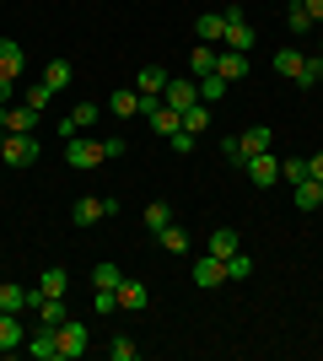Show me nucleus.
I'll return each mask as SVG.
<instances>
[{"mask_svg": "<svg viewBox=\"0 0 323 361\" xmlns=\"http://www.w3.org/2000/svg\"><path fill=\"white\" fill-rule=\"evenodd\" d=\"M221 16H227V38H221V49H237V54H248V49H253V27H248L243 6H221Z\"/></svg>", "mask_w": 323, "mask_h": 361, "instance_id": "f257e3e1", "label": "nucleus"}, {"mask_svg": "<svg viewBox=\"0 0 323 361\" xmlns=\"http://www.w3.org/2000/svg\"><path fill=\"white\" fill-rule=\"evenodd\" d=\"M54 334H60V361H81V356H87V340H92V334H87L81 318H65Z\"/></svg>", "mask_w": 323, "mask_h": 361, "instance_id": "f03ea898", "label": "nucleus"}, {"mask_svg": "<svg viewBox=\"0 0 323 361\" xmlns=\"http://www.w3.org/2000/svg\"><path fill=\"white\" fill-rule=\"evenodd\" d=\"M243 173L253 178V189H275V183H280V157H275V151H259V157H248V162H243Z\"/></svg>", "mask_w": 323, "mask_h": 361, "instance_id": "7ed1b4c3", "label": "nucleus"}, {"mask_svg": "<svg viewBox=\"0 0 323 361\" xmlns=\"http://www.w3.org/2000/svg\"><path fill=\"white\" fill-rule=\"evenodd\" d=\"M65 162H70V167H81V173H92V167H103L108 157H103V146H97V140L76 135V140H65Z\"/></svg>", "mask_w": 323, "mask_h": 361, "instance_id": "20e7f679", "label": "nucleus"}, {"mask_svg": "<svg viewBox=\"0 0 323 361\" xmlns=\"http://www.w3.org/2000/svg\"><path fill=\"white\" fill-rule=\"evenodd\" d=\"M162 103H167L172 114H189V108L200 103V81H194V75H178V81H167V92H162Z\"/></svg>", "mask_w": 323, "mask_h": 361, "instance_id": "39448f33", "label": "nucleus"}, {"mask_svg": "<svg viewBox=\"0 0 323 361\" xmlns=\"http://www.w3.org/2000/svg\"><path fill=\"white\" fill-rule=\"evenodd\" d=\"M0 162H11V167H27V162H38V140H32V135H11V130H6Z\"/></svg>", "mask_w": 323, "mask_h": 361, "instance_id": "423d86ee", "label": "nucleus"}, {"mask_svg": "<svg viewBox=\"0 0 323 361\" xmlns=\"http://www.w3.org/2000/svg\"><path fill=\"white\" fill-rule=\"evenodd\" d=\"M194 286H200V291H215V286H227V259H215V254L194 259Z\"/></svg>", "mask_w": 323, "mask_h": 361, "instance_id": "0eeeda50", "label": "nucleus"}, {"mask_svg": "<svg viewBox=\"0 0 323 361\" xmlns=\"http://www.w3.org/2000/svg\"><path fill=\"white\" fill-rule=\"evenodd\" d=\"M22 350H32V361H60V334L49 329V324H38V329L27 334V345Z\"/></svg>", "mask_w": 323, "mask_h": 361, "instance_id": "6e6552de", "label": "nucleus"}, {"mask_svg": "<svg viewBox=\"0 0 323 361\" xmlns=\"http://www.w3.org/2000/svg\"><path fill=\"white\" fill-rule=\"evenodd\" d=\"M92 124H97V103H76V108L60 119V135H65V140H76L81 130H92Z\"/></svg>", "mask_w": 323, "mask_h": 361, "instance_id": "1a4fd4ad", "label": "nucleus"}, {"mask_svg": "<svg viewBox=\"0 0 323 361\" xmlns=\"http://www.w3.org/2000/svg\"><path fill=\"white\" fill-rule=\"evenodd\" d=\"M27 345V324L22 313H0V350H22Z\"/></svg>", "mask_w": 323, "mask_h": 361, "instance_id": "9d476101", "label": "nucleus"}, {"mask_svg": "<svg viewBox=\"0 0 323 361\" xmlns=\"http://www.w3.org/2000/svg\"><path fill=\"white\" fill-rule=\"evenodd\" d=\"M167 81H172V75L162 71V65H140V75H135V92H140V97H162V92H167Z\"/></svg>", "mask_w": 323, "mask_h": 361, "instance_id": "9b49d317", "label": "nucleus"}, {"mask_svg": "<svg viewBox=\"0 0 323 361\" xmlns=\"http://www.w3.org/2000/svg\"><path fill=\"white\" fill-rule=\"evenodd\" d=\"M302 71H308V54H302V49H280V54H275V75H286V81H291V87H296V81H302Z\"/></svg>", "mask_w": 323, "mask_h": 361, "instance_id": "f8f14e48", "label": "nucleus"}, {"mask_svg": "<svg viewBox=\"0 0 323 361\" xmlns=\"http://www.w3.org/2000/svg\"><path fill=\"white\" fill-rule=\"evenodd\" d=\"M291 205H296V211H323V183L318 178L291 183Z\"/></svg>", "mask_w": 323, "mask_h": 361, "instance_id": "ddd939ff", "label": "nucleus"}, {"mask_svg": "<svg viewBox=\"0 0 323 361\" xmlns=\"http://www.w3.org/2000/svg\"><path fill=\"white\" fill-rule=\"evenodd\" d=\"M215 75H227L232 87H237V81L248 75V54H237V49H221V54H215Z\"/></svg>", "mask_w": 323, "mask_h": 361, "instance_id": "4468645a", "label": "nucleus"}, {"mask_svg": "<svg viewBox=\"0 0 323 361\" xmlns=\"http://www.w3.org/2000/svg\"><path fill=\"white\" fill-rule=\"evenodd\" d=\"M146 302H151L146 281H129V275H124V281H119V307H124V313H140Z\"/></svg>", "mask_w": 323, "mask_h": 361, "instance_id": "2eb2a0df", "label": "nucleus"}, {"mask_svg": "<svg viewBox=\"0 0 323 361\" xmlns=\"http://www.w3.org/2000/svg\"><path fill=\"white\" fill-rule=\"evenodd\" d=\"M194 32H200V44H215V49H221V38H227V16H221V11H200Z\"/></svg>", "mask_w": 323, "mask_h": 361, "instance_id": "dca6fc26", "label": "nucleus"}, {"mask_svg": "<svg viewBox=\"0 0 323 361\" xmlns=\"http://www.w3.org/2000/svg\"><path fill=\"white\" fill-rule=\"evenodd\" d=\"M237 248H243V238H237L232 226H215V232H210V243H205V254H215V259H232Z\"/></svg>", "mask_w": 323, "mask_h": 361, "instance_id": "f3484780", "label": "nucleus"}, {"mask_svg": "<svg viewBox=\"0 0 323 361\" xmlns=\"http://www.w3.org/2000/svg\"><path fill=\"white\" fill-rule=\"evenodd\" d=\"M237 146H243V162H248V157H259V151H270V146H275V130H264V124H253L248 135H237Z\"/></svg>", "mask_w": 323, "mask_h": 361, "instance_id": "a211bd4d", "label": "nucleus"}, {"mask_svg": "<svg viewBox=\"0 0 323 361\" xmlns=\"http://www.w3.org/2000/svg\"><path fill=\"white\" fill-rule=\"evenodd\" d=\"M38 291H44V297H70V275H65L60 264H49V270L38 275Z\"/></svg>", "mask_w": 323, "mask_h": 361, "instance_id": "6ab92c4d", "label": "nucleus"}, {"mask_svg": "<svg viewBox=\"0 0 323 361\" xmlns=\"http://www.w3.org/2000/svg\"><path fill=\"white\" fill-rule=\"evenodd\" d=\"M32 124H38V114H32L27 103H11V108H6V130H11V135H32Z\"/></svg>", "mask_w": 323, "mask_h": 361, "instance_id": "aec40b11", "label": "nucleus"}, {"mask_svg": "<svg viewBox=\"0 0 323 361\" xmlns=\"http://www.w3.org/2000/svg\"><path fill=\"white\" fill-rule=\"evenodd\" d=\"M65 318H70V307H65V297H38V324H49V329H60Z\"/></svg>", "mask_w": 323, "mask_h": 361, "instance_id": "412c9836", "label": "nucleus"}, {"mask_svg": "<svg viewBox=\"0 0 323 361\" xmlns=\"http://www.w3.org/2000/svg\"><path fill=\"white\" fill-rule=\"evenodd\" d=\"M70 216H76V226H97L108 216V205L97 195H87V200H76V211H70Z\"/></svg>", "mask_w": 323, "mask_h": 361, "instance_id": "4be33fe9", "label": "nucleus"}, {"mask_svg": "<svg viewBox=\"0 0 323 361\" xmlns=\"http://www.w3.org/2000/svg\"><path fill=\"white\" fill-rule=\"evenodd\" d=\"M108 108H113L119 119H135V114H140V92L135 87H119L113 97H108Z\"/></svg>", "mask_w": 323, "mask_h": 361, "instance_id": "5701e85b", "label": "nucleus"}, {"mask_svg": "<svg viewBox=\"0 0 323 361\" xmlns=\"http://www.w3.org/2000/svg\"><path fill=\"white\" fill-rule=\"evenodd\" d=\"M22 65H27L22 44H11V38H0V75H22Z\"/></svg>", "mask_w": 323, "mask_h": 361, "instance_id": "b1692460", "label": "nucleus"}, {"mask_svg": "<svg viewBox=\"0 0 323 361\" xmlns=\"http://www.w3.org/2000/svg\"><path fill=\"white\" fill-rule=\"evenodd\" d=\"M140 221H146V232H151V238H156L162 226H172V205H167V200H151V205H146V216H140Z\"/></svg>", "mask_w": 323, "mask_h": 361, "instance_id": "393cba45", "label": "nucleus"}, {"mask_svg": "<svg viewBox=\"0 0 323 361\" xmlns=\"http://www.w3.org/2000/svg\"><path fill=\"white\" fill-rule=\"evenodd\" d=\"M70 75H76V65H70V60H49L44 87H49V92H65V87H70Z\"/></svg>", "mask_w": 323, "mask_h": 361, "instance_id": "a878e982", "label": "nucleus"}, {"mask_svg": "<svg viewBox=\"0 0 323 361\" xmlns=\"http://www.w3.org/2000/svg\"><path fill=\"white\" fill-rule=\"evenodd\" d=\"M286 27H291V38H302V32H312L318 22L308 16V6H302V0H291V6H286Z\"/></svg>", "mask_w": 323, "mask_h": 361, "instance_id": "bb28decb", "label": "nucleus"}, {"mask_svg": "<svg viewBox=\"0 0 323 361\" xmlns=\"http://www.w3.org/2000/svg\"><path fill=\"white\" fill-rule=\"evenodd\" d=\"M215 54H221V49H215V44H200V49H194V54H189V71H194V81L215 71Z\"/></svg>", "mask_w": 323, "mask_h": 361, "instance_id": "cd10ccee", "label": "nucleus"}, {"mask_svg": "<svg viewBox=\"0 0 323 361\" xmlns=\"http://www.w3.org/2000/svg\"><path fill=\"white\" fill-rule=\"evenodd\" d=\"M227 87H232V81H227V75H200V103H221V97H227Z\"/></svg>", "mask_w": 323, "mask_h": 361, "instance_id": "c85d7f7f", "label": "nucleus"}, {"mask_svg": "<svg viewBox=\"0 0 323 361\" xmlns=\"http://www.w3.org/2000/svg\"><path fill=\"white\" fill-rule=\"evenodd\" d=\"M156 243H162L167 254H189V232H184V226H162V232H156Z\"/></svg>", "mask_w": 323, "mask_h": 361, "instance_id": "c756f323", "label": "nucleus"}, {"mask_svg": "<svg viewBox=\"0 0 323 361\" xmlns=\"http://www.w3.org/2000/svg\"><path fill=\"white\" fill-rule=\"evenodd\" d=\"M119 281H124V275H119L113 259H97V264H92V286H113V291H119Z\"/></svg>", "mask_w": 323, "mask_h": 361, "instance_id": "7c9ffc66", "label": "nucleus"}, {"mask_svg": "<svg viewBox=\"0 0 323 361\" xmlns=\"http://www.w3.org/2000/svg\"><path fill=\"white\" fill-rule=\"evenodd\" d=\"M135 356H140V345L129 334H113V340H108V361H135Z\"/></svg>", "mask_w": 323, "mask_h": 361, "instance_id": "2f4dec72", "label": "nucleus"}, {"mask_svg": "<svg viewBox=\"0 0 323 361\" xmlns=\"http://www.w3.org/2000/svg\"><path fill=\"white\" fill-rule=\"evenodd\" d=\"M184 130H189V135L210 130V103H194V108H189V114H184Z\"/></svg>", "mask_w": 323, "mask_h": 361, "instance_id": "473e14b6", "label": "nucleus"}, {"mask_svg": "<svg viewBox=\"0 0 323 361\" xmlns=\"http://www.w3.org/2000/svg\"><path fill=\"white\" fill-rule=\"evenodd\" d=\"M248 275H253V259H248L243 248H237V254L227 259V281H248Z\"/></svg>", "mask_w": 323, "mask_h": 361, "instance_id": "72a5a7b5", "label": "nucleus"}, {"mask_svg": "<svg viewBox=\"0 0 323 361\" xmlns=\"http://www.w3.org/2000/svg\"><path fill=\"white\" fill-rule=\"evenodd\" d=\"M92 307L97 313H119V291L113 286H92Z\"/></svg>", "mask_w": 323, "mask_h": 361, "instance_id": "f704fd0d", "label": "nucleus"}, {"mask_svg": "<svg viewBox=\"0 0 323 361\" xmlns=\"http://www.w3.org/2000/svg\"><path fill=\"white\" fill-rule=\"evenodd\" d=\"M49 97H54V92H49L44 81H38V87H27V92H22V103H27L32 114H44V108H49Z\"/></svg>", "mask_w": 323, "mask_h": 361, "instance_id": "c9c22d12", "label": "nucleus"}, {"mask_svg": "<svg viewBox=\"0 0 323 361\" xmlns=\"http://www.w3.org/2000/svg\"><path fill=\"white\" fill-rule=\"evenodd\" d=\"M280 178H286V183H302V178H308V162H302V157H286V162H280Z\"/></svg>", "mask_w": 323, "mask_h": 361, "instance_id": "e433bc0d", "label": "nucleus"}, {"mask_svg": "<svg viewBox=\"0 0 323 361\" xmlns=\"http://www.w3.org/2000/svg\"><path fill=\"white\" fill-rule=\"evenodd\" d=\"M296 87H323V54H312V60H308V71H302Z\"/></svg>", "mask_w": 323, "mask_h": 361, "instance_id": "4c0bfd02", "label": "nucleus"}, {"mask_svg": "<svg viewBox=\"0 0 323 361\" xmlns=\"http://www.w3.org/2000/svg\"><path fill=\"white\" fill-rule=\"evenodd\" d=\"M97 146H103V157H108V162H119L124 151H129V146H124V135H103Z\"/></svg>", "mask_w": 323, "mask_h": 361, "instance_id": "58836bf2", "label": "nucleus"}, {"mask_svg": "<svg viewBox=\"0 0 323 361\" xmlns=\"http://www.w3.org/2000/svg\"><path fill=\"white\" fill-rule=\"evenodd\" d=\"M194 140H200V135H189V130H178V135H167V146L178 151V157H189V151H194Z\"/></svg>", "mask_w": 323, "mask_h": 361, "instance_id": "ea45409f", "label": "nucleus"}, {"mask_svg": "<svg viewBox=\"0 0 323 361\" xmlns=\"http://www.w3.org/2000/svg\"><path fill=\"white\" fill-rule=\"evenodd\" d=\"M221 157H227V162H237V167H243V146H237V135H227V140H221Z\"/></svg>", "mask_w": 323, "mask_h": 361, "instance_id": "a19ab883", "label": "nucleus"}, {"mask_svg": "<svg viewBox=\"0 0 323 361\" xmlns=\"http://www.w3.org/2000/svg\"><path fill=\"white\" fill-rule=\"evenodd\" d=\"M16 97V75H0V103H11Z\"/></svg>", "mask_w": 323, "mask_h": 361, "instance_id": "79ce46f5", "label": "nucleus"}, {"mask_svg": "<svg viewBox=\"0 0 323 361\" xmlns=\"http://www.w3.org/2000/svg\"><path fill=\"white\" fill-rule=\"evenodd\" d=\"M308 178H318V183H323V151H318V157H308Z\"/></svg>", "mask_w": 323, "mask_h": 361, "instance_id": "37998d69", "label": "nucleus"}, {"mask_svg": "<svg viewBox=\"0 0 323 361\" xmlns=\"http://www.w3.org/2000/svg\"><path fill=\"white\" fill-rule=\"evenodd\" d=\"M302 6H308V16H312V22H323V0H302Z\"/></svg>", "mask_w": 323, "mask_h": 361, "instance_id": "c03bdc74", "label": "nucleus"}, {"mask_svg": "<svg viewBox=\"0 0 323 361\" xmlns=\"http://www.w3.org/2000/svg\"><path fill=\"white\" fill-rule=\"evenodd\" d=\"M6 108H11V103H0V130H6Z\"/></svg>", "mask_w": 323, "mask_h": 361, "instance_id": "a18cd8bd", "label": "nucleus"}, {"mask_svg": "<svg viewBox=\"0 0 323 361\" xmlns=\"http://www.w3.org/2000/svg\"><path fill=\"white\" fill-rule=\"evenodd\" d=\"M0 146H6V130H0Z\"/></svg>", "mask_w": 323, "mask_h": 361, "instance_id": "49530a36", "label": "nucleus"}, {"mask_svg": "<svg viewBox=\"0 0 323 361\" xmlns=\"http://www.w3.org/2000/svg\"><path fill=\"white\" fill-rule=\"evenodd\" d=\"M318 54H323V38H318Z\"/></svg>", "mask_w": 323, "mask_h": 361, "instance_id": "de8ad7c7", "label": "nucleus"}]
</instances>
